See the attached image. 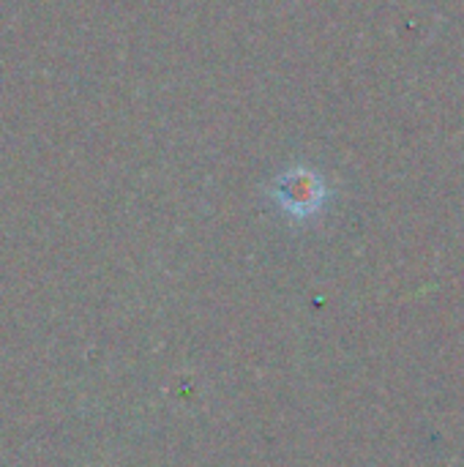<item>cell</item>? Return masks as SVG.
I'll return each instance as SVG.
<instances>
[{
    "mask_svg": "<svg viewBox=\"0 0 464 467\" xmlns=\"http://www.w3.org/2000/svg\"><path fill=\"white\" fill-rule=\"evenodd\" d=\"M273 197L276 202L298 216V219H306L312 213H317L325 202V183L317 172L306 170V167H298V170H290L284 175L276 178L273 183Z\"/></svg>",
    "mask_w": 464,
    "mask_h": 467,
    "instance_id": "1",
    "label": "cell"
}]
</instances>
